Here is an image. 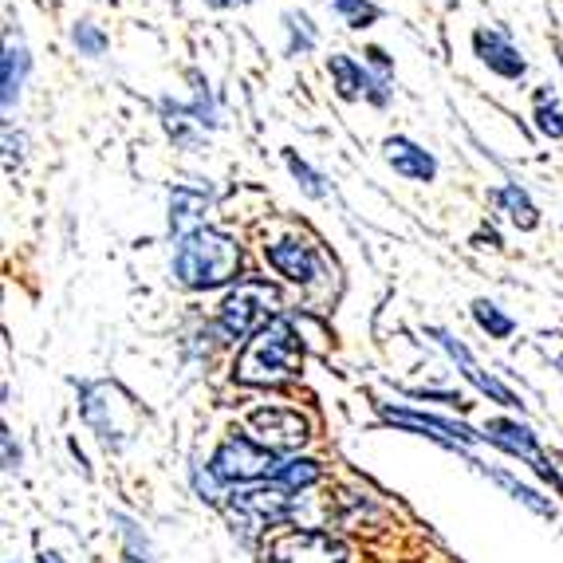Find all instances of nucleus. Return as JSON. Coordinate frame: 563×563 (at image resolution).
<instances>
[{
  "label": "nucleus",
  "mask_w": 563,
  "mask_h": 563,
  "mask_svg": "<svg viewBox=\"0 0 563 563\" xmlns=\"http://www.w3.org/2000/svg\"><path fill=\"white\" fill-rule=\"evenodd\" d=\"M276 308V291L268 284H236V291H229L221 303V335L225 339H253L256 331L268 323Z\"/></svg>",
  "instance_id": "3"
},
{
  "label": "nucleus",
  "mask_w": 563,
  "mask_h": 563,
  "mask_svg": "<svg viewBox=\"0 0 563 563\" xmlns=\"http://www.w3.org/2000/svg\"><path fill=\"white\" fill-rule=\"evenodd\" d=\"M71 44H76L84 56H103V52H107V36L95 29V24H87V20L71 29Z\"/></svg>",
  "instance_id": "25"
},
{
  "label": "nucleus",
  "mask_w": 563,
  "mask_h": 563,
  "mask_svg": "<svg viewBox=\"0 0 563 563\" xmlns=\"http://www.w3.org/2000/svg\"><path fill=\"white\" fill-rule=\"evenodd\" d=\"M536 131L544 134V139H563V111L560 107H548V103H540L536 107Z\"/></svg>",
  "instance_id": "26"
},
{
  "label": "nucleus",
  "mask_w": 563,
  "mask_h": 563,
  "mask_svg": "<svg viewBox=\"0 0 563 563\" xmlns=\"http://www.w3.org/2000/svg\"><path fill=\"white\" fill-rule=\"evenodd\" d=\"M493 481H497L500 488H508V493H512V497H517L520 505L532 508L536 517H555V505H552V500H544V497H540V493H532V488H528V485H520V481H512V477H508V473H493Z\"/></svg>",
  "instance_id": "21"
},
{
  "label": "nucleus",
  "mask_w": 563,
  "mask_h": 563,
  "mask_svg": "<svg viewBox=\"0 0 563 563\" xmlns=\"http://www.w3.org/2000/svg\"><path fill=\"white\" fill-rule=\"evenodd\" d=\"M296 508V497H291L284 485H264V488H249V493H236V500L229 505V517L233 525H241L244 536L261 532L268 525H280V520L291 517Z\"/></svg>",
  "instance_id": "5"
},
{
  "label": "nucleus",
  "mask_w": 563,
  "mask_h": 563,
  "mask_svg": "<svg viewBox=\"0 0 563 563\" xmlns=\"http://www.w3.org/2000/svg\"><path fill=\"white\" fill-rule=\"evenodd\" d=\"M288 169H291V178H296V186L308 194V198H328V186H323V178L316 174V169L308 166L303 158H296V154H288Z\"/></svg>",
  "instance_id": "23"
},
{
  "label": "nucleus",
  "mask_w": 563,
  "mask_h": 563,
  "mask_svg": "<svg viewBox=\"0 0 563 563\" xmlns=\"http://www.w3.org/2000/svg\"><path fill=\"white\" fill-rule=\"evenodd\" d=\"M296 366H300V339H296V328H291V320L273 316L253 339H244L233 375H236V383H244V386H280L284 378L296 375Z\"/></svg>",
  "instance_id": "2"
},
{
  "label": "nucleus",
  "mask_w": 563,
  "mask_h": 563,
  "mask_svg": "<svg viewBox=\"0 0 563 563\" xmlns=\"http://www.w3.org/2000/svg\"><path fill=\"white\" fill-rule=\"evenodd\" d=\"M284 24L291 32V47H288L291 56H303V52L316 47V29H311V20L303 12H284Z\"/></svg>",
  "instance_id": "22"
},
{
  "label": "nucleus",
  "mask_w": 563,
  "mask_h": 563,
  "mask_svg": "<svg viewBox=\"0 0 563 563\" xmlns=\"http://www.w3.org/2000/svg\"><path fill=\"white\" fill-rule=\"evenodd\" d=\"M40 563H59V555L56 552H44V555H40Z\"/></svg>",
  "instance_id": "29"
},
{
  "label": "nucleus",
  "mask_w": 563,
  "mask_h": 563,
  "mask_svg": "<svg viewBox=\"0 0 563 563\" xmlns=\"http://www.w3.org/2000/svg\"><path fill=\"white\" fill-rule=\"evenodd\" d=\"M268 555H273V563H343L347 560V544L331 532L291 528V532L276 536Z\"/></svg>",
  "instance_id": "6"
},
{
  "label": "nucleus",
  "mask_w": 563,
  "mask_h": 563,
  "mask_svg": "<svg viewBox=\"0 0 563 563\" xmlns=\"http://www.w3.org/2000/svg\"><path fill=\"white\" fill-rule=\"evenodd\" d=\"M114 395H119V386H111V383L84 386V418H87V426L103 438V445L119 450V445L126 442V426H122L119 418H114V410H111Z\"/></svg>",
  "instance_id": "10"
},
{
  "label": "nucleus",
  "mask_w": 563,
  "mask_h": 563,
  "mask_svg": "<svg viewBox=\"0 0 563 563\" xmlns=\"http://www.w3.org/2000/svg\"><path fill=\"white\" fill-rule=\"evenodd\" d=\"M328 71L331 79H335V91L339 99H358V95H366L375 107H386L390 103V79L386 76H371L363 64H355L351 56H331L328 59Z\"/></svg>",
  "instance_id": "7"
},
{
  "label": "nucleus",
  "mask_w": 563,
  "mask_h": 563,
  "mask_svg": "<svg viewBox=\"0 0 563 563\" xmlns=\"http://www.w3.org/2000/svg\"><path fill=\"white\" fill-rule=\"evenodd\" d=\"M473 320H477L481 331H488V339H508L512 331H517V320H512V316H505L497 303H488V300L473 303Z\"/></svg>",
  "instance_id": "20"
},
{
  "label": "nucleus",
  "mask_w": 563,
  "mask_h": 563,
  "mask_svg": "<svg viewBox=\"0 0 563 563\" xmlns=\"http://www.w3.org/2000/svg\"><path fill=\"white\" fill-rule=\"evenodd\" d=\"M331 9L347 20L351 29H366V24H375L378 20V9L371 4V0H331Z\"/></svg>",
  "instance_id": "24"
},
{
  "label": "nucleus",
  "mask_w": 563,
  "mask_h": 563,
  "mask_svg": "<svg viewBox=\"0 0 563 563\" xmlns=\"http://www.w3.org/2000/svg\"><path fill=\"white\" fill-rule=\"evenodd\" d=\"M560 366H563V358H560Z\"/></svg>",
  "instance_id": "31"
},
{
  "label": "nucleus",
  "mask_w": 563,
  "mask_h": 563,
  "mask_svg": "<svg viewBox=\"0 0 563 563\" xmlns=\"http://www.w3.org/2000/svg\"><path fill=\"white\" fill-rule=\"evenodd\" d=\"M386 162L395 166V174H402V178H410V181H433V174H438L433 154H426L418 142L402 139V134L386 139Z\"/></svg>",
  "instance_id": "15"
},
{
  "label": "nucleus",
  "mask_w": 563,
  "mask_h": 563,
  "mask_svg": "<svg viewBox=\"0 0 563 563\" xmlns=\"http://www.w3.org/2000/svg\"><path fill=\"white\" fill-rule=\"evenodd\" d=\"M268 470H276V453L264 450L261 442L244 438V433H233L229 442H221V450L213 453V473L221 485H241V481H256L264 477Z\"/></svg>",
  "instance_id": "4"
},
{
  "label": "nucleus",
  "mask_w": 563,
  "mask_h": 563,
  "mask_svg": "<svg viewBox=\"0 0 563 563\" xmlns=\"http://www.w3.org/2000/svg\"><path fill=\"white\" fill-rule=\"evenodd\" d=\"M497 206L508 213V221L517 229H536V221H540V213H536L532 198H528L520 186H500L497 189Z\"/></svg>",
  "instance_id": "19"
},
{
  "label": "nucleus",
  "mask_w": 563,
  "mask_h": 563,
  "mask_svg": "<svg viewBox=\"0 0 563 563\" xmlns=\"http://www.w3.org/2000/svg\"><path fill=\"white\" fill-rule=\"evenodd\" d=\"M241 273V244L221 229H194L178 241L174 253V280L181 288H221Z\"/></svg>",
  "instance_id": "1"
},
{
  "label": "nucleus",
  "mask_w": 563,
  "mask_h": 563,
  "mask_svg": "<svg viewBox=\"0 0 563 563\" xmlns=\"http://www.w3.org/2000/svg\"><path fill=\"white\" fill-rule=\"evenodd\" d=\"M320 461H311V457H291V461H284V465H276L273 470V481L276 485H284L288 493H300V488H308V485H316L320 481Z\"/></svg>",
  "instance_id": "18"
},
{
  "label": "nucleus",
  "mask_w": 563,
  "mask_h": 563,
  "mask_svg": "<svg viewBox=\"0 0 563 563\" xmlns=\"http://www.w3.org/2000/svg\"><path fill=\"white\" fill-rule=\"evenodd\" d=\"M473 47H477V56H481V64L488 67V71H497V76H505V79H520L528 71V64H525V56H520L517 47L508 44L500 32H488V29H481L477 36H473Z\"/></svg>",
  "instance_id": "14"
},
{
  "label": "nucleus",
  "mask_w": 563,
  "mask_h": 563,
  "mask_svg": "<svg viewBox=\"0 0 563 563\" xmlns=\"http://www.w3.org/2000/svg\"><path fill=\"white\" fill-rule=\"evenodd\" d=\"M236 4H249V0H236Z\"/></svg>",
  "instance_id": "30"
},
{
  "label": "nucleus",
  "mask_w": 563,
  "mask_h": 563,
  "mask_svg": "<svg viewBox=\"0 0 563 563\" xmlns=\"http://www.w3.org/2000/svg\"><path fill=\"white\" fill-rule=\"evenodd\" d=\"M209 4H217V9H233L236 0H209Z\"/></svg>",
  "instance_id": "28"
},
{
  "label": "nucleus",
  "mask_w": 563,
  "mask_h": 563,
  "mask_svg": "<svg viewBox=\"0 0 563 563\" xmlns=\"http://www.w3.org/2000/svg\"><path fill=\"white\" fill-rule=\"evenodd\" d=\"M430 339H438V347H442L445 355H450L453 363H457V371H461L465 378H470L473 386H477L481 395H488L493 402H500V406H520V398L512 395V390H508V386L500 383V378H493L488 371H481V363L470 355V347H465V343H457V339H453L450 331L430 328Z\"/></svg>",
  "instance_id": "8"
},
{
  "label": "nucleus",
  "mask_w": 563,
  "mask_h": 563,
  "mask_svg": "<svg viewBox=\"0 0 563 563\" xmlns=\"http://www.w3.org/2000/svg\"><path fill=\"white\" fill-rule=\"evenodd\" d=\"M249 426H253L256 442L273 453H288L308 442V422L291 410H256L253 418H249Z\"/></svg>",
  "instance_id": "9"
},
{
  "label": "nucleus",
  "mask_w": 563,
  "mask_h": 563,
  "mask_svg": "<svg viewBox=\"0 0 563 563\" xmlns=\"http://www.w3.org/2000/svg\"><path fill=\"white\" fill-rule=\"evenodd\" d=\"M4 470H20V450L12 442V433L4 430Z\"/></svg>",
  "instance_id": "27"
},
{
  "label": "nucleus",
  "mask_w": 563,
  "mask_h": 563,
  "mask_svg": "<svg viewBox=\"0 0 563 563\" xmlns=\"http://www.w3.org/2000/svg\"><path fill=\"white\" fill-rule=\"evenodd\" d=\"M24 76H29V52L24 44H4V59H0V103L12 107L20 99V87H24Z\"/></svg>",
  "instance_id": "17"
},
{
  "label": "nucleus",
  "mask_w": 563,
  "mask_h": 563,
  "mask_svg": "<svg viewBox=\"0 0 563 563\" xmlns=\"http://www.w3.org/2000/svg\"><path fill=\"white\" fill-rule=\"evenodd\" d=\"M264 256L291 284H311L320 276V256H316V249L308 241H276L264 249Z\"/></svg>",
  "instance_id": "13"
},
{
  "label": "nucleus",
  "mask_w": 563,
  "mask_h": 563,
  "mask_svg": "<svg viewBox=\"0 0 563 563\" xmlns=\"http://www.w3.org/2000/svg\"><path fill=\"white\" fill-rule=\"evenodd\" d=\"M209 206V189L201 186H178L169 194V229L178 236H189L194 229H201V213Z\"/></svg>",
  "instance_id": "16"
},
{
  "label": "nucleus",
  "mask_w": 563,
  "mask_h": 563,
  "mask_svg": "<svg viewBox=\"0 0 563 563\" xmlns=\"http://www.w3.org/2000/svg\"><path fill=\"white\" fill-rule=\"evenodd\" d=\"M481 438H485V442H493V445H500V450H508V453H517V457H525L528 465L540 473V477L552 481V470H548L544 453H540V445H536V433L528 430V426L508 422V418H493Z\"/></svg>",
  "instance_id": "11"
},
{
  "label": "nucleus",
  "mask_w": 563,
  "mask_h": 563,
  "mask_svg": "<svg viewBox=\"0 0 563 563\" xmlns=\"http://www.w3.org/2000/svg\"><path fill=\"white\" fill-rule=\"evenodd\" d=\"M383 418L395 426H406V430H413V433H426V438H433V442H442V445H465V442H477L481 438V433H473L470 426L450 422V418H433V413L383 410Z\"/></svg>",
  "instance_id": "12"
}]
</instances>
